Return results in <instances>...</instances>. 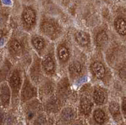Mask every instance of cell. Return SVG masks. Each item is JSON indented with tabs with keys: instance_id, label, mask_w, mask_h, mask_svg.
Returning a JSON list of instances; mask_svg holds the SVG:
<instances>
[{
	"instance_id": "obj_1",
	"label": "cell",
	"mask_w": 126,
	"mask_h": 125,
	"mask_svg": "<svg viewBox=\"0 0 126 125\" xmlns=\"http://www.w3.org/2000/svg\"><path fill=\"white\" fill-rule=\"evenodd\" d=\"M23 18L27 25L32 26L33 25L36 18V14L34 10L31 8H27L25 9L23 13Z\"/></svg>"
},
{
	"instance_id": "obj_2",
	"label": "cell",
	"mask_w": 126,
	"mask_h": 125,
	"mask_svg": "<svg viewBox=\"0 0 126 125\" xmlns=\"http://www.w3.org/2000/svg\"><path fill=\"white\" fill-rule=\"evenodd\" d=\"M92 69L93 74L98 79H102L104 77L105 74V69L102 63L95 62L92 65Z\"/></svg>"
},
{
	"instance_id": "obj_3",
	"label": "cell",
	"mask_w": 126,
	"mask_h": 125,
	"mask_svg": "<svg viewBox=\"0 0 126 125\" xmlns=\"http://www.w3.org/2000/svg\"><path fill=\"white\" fill-rule=\"evenodd\" d=\"M115 28L119 34L126 35V21L122 18H118L115 20Z\"/></svg>"
},
{
	"instance_id": "obj_4",
	"label": "cell",
	"mask_w": 126,
	"mask_h": 125,
	"mask_svg": "<svg viewBox=\"0 0 126 125\" xmlns=\"http://www.w3.org/2000/svg\"><path fill=\"white\" fill-rule=\"evenodd\" d=\"M75 38L79 44L81 46H86L89 43V37L85 32L79 31L76 32Z\"/></svg>"
},
{
	"instance_id": "obj_5",
	"label": "cell",
	"mask_w": 126,
	"mask_h": 125,
	"mask_svg": "<svg viewBox=\"0 0 126 125\" xmlns=\"http://www.w3.org/2000/svg\"><path fill=\"white\" fill-rule=\"evenodd\" d=\"M42 28L44 32L49 36L54 35L56 32V28L55 26L49 21L44 22L42 25Z\"/></svg>"
},
{
	"instance_id": "obj_6",
	"label": "cell",
	"mask_w": 126,
	"mask_h": 125,
	"mask_svg": "<svg viewBox=\"0 0 126 125\" xmlns=\"http://www.w3.org/2000/svg\"><path fill=\"white\" fill-rule=\"evenodd\" d=\"M105 94L103 91L101 89H97L94 91L93 94V99L94 102L97 104H102L105 101Z\"/></svg>"
},
{
	"instance_id": "obj_7",
	"label": "cell",
	"mask_w": 126,
	"mask_h": 125,
	"mask_svg": "<svg viewBox=\"0 0 126 125\" xmlns=\"http://www.w3.org/2000/svg\"><path fill=\"white\" fill-rule=\"evenodd\" d=\"M44 68L46 71L52 72L54 69V63L50 57H46L42 62Z\"/></svg>"
},
{
	"instance_id": "obj_8",
	"label": "cell",
	"mask_w": 126,
	"mask_h": 125,
	"mask_svg": "<svg viewBox=\"0 0 126 125\" xmlns=\"http://www.w3.org/2000/svg\"><path fill=\"white\" fill-rule=\"evenodd\" d=\"M108 41V36L105 31H102L99 32L96 35V42L98 45L103 46Z\"/></svg>"
},
{
	"instance_id": "obj_9",
	"label": "cell",
	"mask_w": 126,
	"mask_h": 125,
	"mask_svg": "<svg viewBox=\"0 0 126 125\" xmlns=\"http://www.w3.org/2000/svg\"><path fill=\"white\" fill-rule=\"evenodd\" d=\"M92 106V103L90 101V100L86 98L82 99L81 101V108L82 111L85 114H87L90 112Z\"/></svg>"
},
{
	"instance_id": "obj_10",
	"label": "cell",
	"mask_w": 126,
	"mask_h": 125,
	"mask_svg": "<svg viewBox=\"0 0 126 125\" xmlns=\"http://www.w3.org/2000/svg\"><path fill=\"white\" fill-rule=\"evenodd\" d=\"M10 83L13 89H18L19 88L20 84V78L17 72H15L12 75V77L10 78Z\"/></svg>"
},
{
	"instance_id": "obj_11",
	"label": "cell",
	"mask_w": 126,
	"mask_h": 125,
	"mask_svg": "<svg viewBox=\"0 0 126 125\" xmlns=\"http://www.w3.org/2000/svg\"><path fill=\"white\" fill-rule=\"evenodd\" d=\"M82 70V66L80 62L75 61L73 62L69 66V70L73 74H80Z\"/></svg>"
},
{
	"instance_id": "obj_12",
	"label": "cell",
	"mask_w": 126,
	"mask_h": 125,
	"mask_svg": "<svg viewBox=\"0 0 126 125\" xmlns=\"http://www.w3.org/2000/svg\"><path fill=\"white\" fill-rule=\"evenodd\" d=\"M58 55H59V57L61 60L63 61H66L69 58V50L64 46H61L58 50Z\"/></svg>"
},
{
	"instance_id": "obj_13",
	"label": "cell",
	"mask_w": 126,
	"mask_h": 125,
	"mask_svg": "<svg viewBox=\"0 0 126 125\" xmlns=\"http://www.w3.org/2000/svg\"><path fill=\"white\" fill-rule=\"evenodd\" d=\"M94 118L95 121L98 123H103L105 121V114L101 110H97L94 112Z\"/></svg>"
},
{
	"instance_id": "obj_14",
	"label": "cell",
	"mask_w": 126,
	"mask_h": 125,
	"mask_svg": "<svg viewBox=\"0 0 126 125\" xmlns=\"http://www.w3.org/2000/svg\"><path fill=\"white\" fill-rule=\"evenodd\" d=\"M10 50L13 54H20V52H22V47L21 45L20 44V43L17 41V40H13L11 42L10 45Z\"/></svg>"
},
{
	"instance_id": "obj_15",
	"label": "cell",
	"mask_w": 126,
	"mask_h": 125,
	"mask_svg": "<svg viewBox=\"0 0 126 125\" xmlns=\"http://www.w3.org/2000/svg\"><path fill=\"white\" fill-rule=\"evenodd\" d=\"M32 43L35 48L37 50H40L44 47V41L41 37H35L32 39Z\"/></svg>"
},
{
	"instance_id": "obj_16",
	"label": "cell",
	"mask_w": 126,
	"mask_h": 125,
	"mask_svg": "<svg viewBox=\"0 0 126 125\" xmlns=\"http://www.w3.org/2000/svg\"><path fill=\"white\" fill-rule=\"evenodd\" d=\"M109 110L113 116H117L119 114V106L117 102H112L110 103L109 106Z\"/></svg>"
},
{
	"instance_id": "obj_17",
	"label": "cell",
	"mask_w": 126,
	"mask_h": 125,
	"mask_svg": "<svg viewBox=\"0 0 126 125\" xmlns=\"http://www.w3.org/2000/svg\"><path fill=\"white\" fill-rule=\"evenodd\" d=\"M122 110L126 114V99H124L122 102Z\"/></svg>"
}]
</instances>
